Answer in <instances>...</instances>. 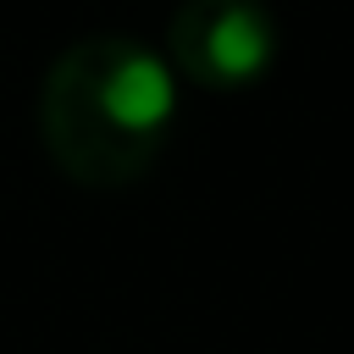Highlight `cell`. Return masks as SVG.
<instances>
[{"label":"cell","mask_w":354,"mask_h":354,"mask_svg":"<svg viewBox=\"0 0 354 354\" xmlns=\"http://www.w3.org/2000/svg\"><path fill=\"white\" fill-rule=\"evenodd\" d=\"M177 122V72L127 33L66 44L39 88L50 160L83 188H122L149 171Z\"/></svg>","instance_id":"6da1fadb"},{"label":"cell","mask_w":354,"mask_h":354,"mask_svg":"<svg viewBox=\"0 0 354 354\" xmlns=\"http://www.w3.org/2000/svg\"><path fill=\"white\" fill-rule=\"evenodd\" d=\"M277 44L282 33L266 0H183L166 28V66L210 94H238L271 72Z\"/></svg>","instance_id":"7a4b0ae2"}]
</instances>
